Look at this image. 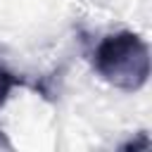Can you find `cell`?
Masks as SVG:
<instances>
[{"label": "cell", "mask_w": 152, "mask_h": 152, "mask_svg": "<svg viewBox=\"0 0 152 152\" xmlns=\"http://www.w3.org/2000/svg\"><path fill=\"white\" fill-rule=\"evenodd\" d=\"M93 66L109 86L133 93L147 83L150 48L133 31H116L100 40L93 55Z\"/></svg>", "instance_id": "6da1fadb"}]
</instances>
